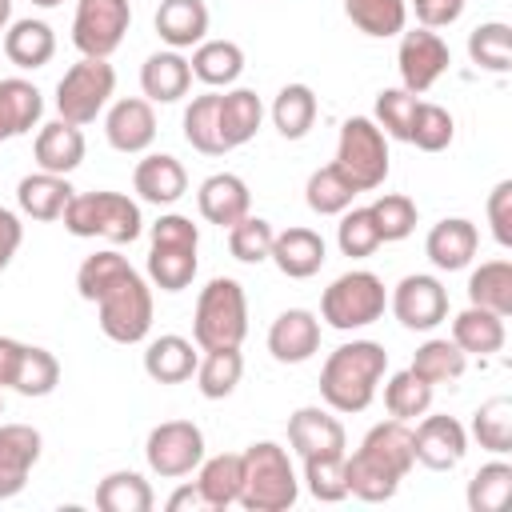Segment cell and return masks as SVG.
I'll list each match as a JSON object with an SVG mask.
<instances>
[{
	"mask_svg": "<svg viewBox=\"0 0 512 512\" xmlns=\"http://www.w3.org/2000/svg\"><path fill=\"white\" fill-rule=\"evenodd\" d=\"M244 480H240V508L244 512H288L300 500V476L284 444L256 440L240 452Z\"/></svg>",
	"mask_w": 512,
	"mask_h": 512,
	"instance_id": "obj_3",
	"label": "cell"
},
{
	"mask_svg": "<svg viewBox=\"0 0 512 512\" xmlns=\"http://www.w3.org/2000/svg\"><path fill=\"white\" fill-rule=\"evenodd\" d=\"M384 308H388V288L368 268H352V272L336 276L320 296V320L336 332H360V328L376 324L384 316Z\"/></svg>",
	"mask_w": 512,
	"mask_h": 512,
	"instance_id": "obj_7",
	"label": "cell"
},
{
	"mask_svg": "<svg viewBox=\"0 0 512 512\" xmlns=\"http://www.w3.org/2000/svg\"><path fill=\"white\" fill-rule=\"evenodd\" d=\"M388 308L408 332H432L448 320V288L432 272H408L388 292Z\"/></svg>",
	"mask_w": 512,
	"mask_h": 512,
	"instance_id": "obj_14",
	"label": "cell"
},
{
	"mask_svg": "<svg viewBox=\"0 0 512 512\" xmlns=\"http://www.w3.org/2000/svg\"><path fill=\"white\" fill-rule=\"evenodd\" d=\"M240 480H244V460L240 452H220V456H204L196 468V488L204 492L208 512H224L240 500Z\"/></svg>",
	"mask_w": 512,
	"mask_h": 512,
	"instance_id": "obj_33",
	"label": "cell"
},
{
	"mask_svg": "<svg viewBox=\"0 0 512 512\" xmlns=\"http://www.w3.org/2000/svg\"><path fill=\"white\" fill-rule=\"evenodd\" d=\"M304 488H308L320 504H340V500L348 496V480H344V452L304 456Z\"/></svg>",
	"mask_w": 512,
	"mask_h": 512,
	"instance_id": "obj_50",
	"label": "cell"
},
{
	"mask_svg": "<svg viewBox=\"0 0 512 512\" xmlns=\"http://www.w3.org/2000/svg\"><path fill=\"white\" fill-rule=\"evenodd\" d=\"M12 24V0H0V32Z\"/></svg>",
	"mask_w": 512,
	"mask_h": 512,
	"instance_id": "obj_60",
	"label": "cell"
},
{
	"mask_svg": "<svg viewBox=\"0 0 512 512\" xmlns=\"http://www.w3.org/2000/svg\"><path fill=\"white\" fill-rule=\"evenodd\" d=\"M72 192H76V188L68 184V176H56V172L36 168V172L20 176V184H16V208H20V216H28V220L52 224V220L64 216Z\"/></svg>",
	"mask_w": 512,
	"mask_h": 512,
	"instance_id": "obj_26",
	"label": "cell"
},
{
	"mask_svg": "<svg viewBox=\"0 0 512 512\" xmlns=\"http://www.w3.org/2000/svg\"><path fill=\"white\" fill-rule=\"evenodd\" d=\"M512 496V464L504 456L480 464L468 480V508L472 512H504Z\"/></svg>",
	"mask_w": 512,
	"mask_h": 512,
	"instance_id": "obj_47",
	"label": "cell"
},
{
	"mask_svg": "<svg viewBox=\"0 0 512 512\" xmlns=\"http://www.w3.org/2000/svg\"><path fill=\"white\" fill-rule=\"evenodd\" d=\"M104 136L124 156H144L156 144V108L144 96H120L104 112Z\"/></svg>",
	"mask_w": 512,
	"mask_h": 512,
	"instance_id": "obj_15",
	"label": "cell"
},
{
	"mask_svg": "<svg viewBox=\"0 0 512 512\" xmlns=\"http://www.w3.org/2000/svg\"><path fill=\"white\" fill-rule=\"evenodd\" d=\"M412 448H416V464L432 468V472H452L464 452H468V428L456 416H420V424L412 428Z\"/></svg>",
	"mask_w": 512,
	"mask_h": 512,
	"instance_id": "obj_16",
	"label": "cell"
},
{
	"mask_svg": "<svg viewBox=\"0 0 512 512\" xmlns=\"http://www.w3.org/2000/svg\"><path fill=\"white\" fill-rule=\"evenodd\" d=\"M452 64L448 40L436 28H404L400 32V48H396V72H400V88L424 96Z\"/></svg>",
	"mask_w": 512,
	"mask_h": 512,
	"instance_id": "obj_13",
	"label": "cell"
},
{
	"mask_svg": "<svg viewBox=\"0 0 512 512\" xmlns=\"http://www.w3.org/2000/svg\"><path fill=\"white\" fill-rule=\"evenodd\" d=\"M40 116H44L40 88L24 76H0V144L40 128Z\"/></svg>",
	"mask_w": 512,
	"mask_h": 512,
	"instance_id": "obj_27",
	"label": "cell"
},
{
	"mask_svg": "<svg viewBox=\"0 0 512 512\" xmlns=\"http://www.w3.org/2000/svg\"><path fill=\"white\" fill-rule=\"evenodd\" d=\"M344 16L364 36L388 40L408 28V0H344Z\"/></svg>",
	"mask_w": 512,
	"mask_h": 512,
	"instance_id": "obj_39",
	"label": "cell"
},
{
	"mask_svg": "<svg viewBox=\"0 0 512 512\" xmlns=\"http://www.w3.org/2000/svg\"><path fill=\"white\" fill-rule=\"evenodd\" d=\"M244 376V356L240 348H208L196 364V388L204 400H224L236 392Z\"/></svg>",
	"mask_w": 512,
	"mask_h": 512,
	"instance_id": "obj_41",
	"label": "cell"
},
{
	"mask_svg": "<svg viewBox=\"0 0 512 512\" xmlns=\"http://www.w3.org/2000/svg\"><path fill=\"white\" fill-rule=\"evenodd\" d=\"M416 104H420V96L408 92V88H380L376 92V116L372 120L380 124V132L388 140H404L408 144L412 120H416Z\"/></svg>",
	"mask_w": 512,
	"mask_h": 512,
	"instance_id": "obj_51",
	"label": "cell"
},
{
	"mask_svg": "<svg viewBox=\"0 0 512 512\" xmlns=\"http://www.w3.org/2000/svg\"><path fill=\"white\" fill-rule=\"evenodd\" d=\"M100 332L112 344H140L152 332V284L140 272H128L96 300Z\"/></svg>",
	"mask_w": 512,
	"mask_h": 512,
	"instance_id": "obj_10",
	"label": "cell"
},
{
	"mask_svg": "<svg viewBox=\"0 0 512 512\" xmlns=\"http://www.w3.org/2000/svg\"><path fill=\"white\" fill-rule=\"evenodd\" d=\"M268 260L280 268V276H288V280H308V276H316V272L324 268L328 244H324L320 232L296 224V228H284V232L272 236Z\"/></svg>",
	"mask_w": 512,
	"mask_h": 512,
	"instance_id": "obj_24",
	"label": "cell"
},
{
	"mask_svg": "<svg viewBox=\"0 0 512 512\" xmlns=\"http://www.w3.org/2000/svg\"><path fill=\"white\" fill-rule=\"evenodd\" d=\"M488 224H492V236L500 248H512V180H500L492 192H488Z\"/></svg>",
	"mask_w": 512,
	"mask_h": 512,
	"instance_id": "obj_55",
	"label": "cell"
},
{
	"mask_svg": "<svg viewBox=\"0 0 512 512\" xmlns=\"http://www.w3.org/2000/svg\"><path fill=\"white\" fill-rule=\"evenodd\" d=\"M200 228L180 216V212H164L152 232H148V284L160 292H184L196 280L200 268Z\"/></svg>",
	"mask_w": 512,
	"mask_h": 512,
	"instance_id": "obj_4",
	"label": "cell"
},
{
	"mask_svg": "<svg viewBox=\"0 0 512 512\" xmlns=\"http://www.w3.org/2000/svg\"><path fill=\"white\" fill-rule=\"evenodd\" d=\"M40 452H44V436L32 424H0V500L24 492Z\"/></svg>",
	"mask_w": 512,
	"mask_h": 512,
	"instance_id": "obj_17",
	"label": "cell"
},
{
	"mask_svg": "<svg viewBox=\"0 0 512 512\" xmlns=\"http://www.w3.org/2000/svg\"><path fill=\"white\" fill-rule=\"evenodd\" d=\"M268 352L276 364H304L320 352V316L308 308H284L268 328Z\"/></svg>",
	"mask_w": 512,
	"mask_h": 512,
	"instance_id": "obj_18",
	"label": "cell"
},
{
	"mask_svg": "<svg viewBox=\"0 0 512 512\" xmlns=\"http://www.w3.org/2000/svg\"><path fill=\"white\" fill-rule=\"evenodd\" d=\"M288 444L304 460V456H320V452H344L348 436H344V424L332 416V408L304 404L288 416Z\"/></svg>",
	"mask_w": 512,
	"mask_h": 512,
	"instance_id": "obj_20",
	"label": "cell"
},
{
	"mask_svg": "<svg viewBox=\"0 0 512 512\" xmlns=\"http://www.w3.org/2000/svg\"><path fill=\"white\" fill-rule=\"evenodd\" d=\"M416 448H412V428L408 420H380L364 432L360 448L348 456L344 452V480L348 496L364 504H384L400 492V480L412 472Z\"/></svg>",
	"mask_w": 512,
	"mask_h": 512,
	"instance_id": "obj_1",
	"label": "cell"
},
{
	"mask_svg": "<svg viewBox=\"0 0 512 512\" xmlns=\"http://www.w3.org/2000/svg\"><path fill=\"white\" fill-rule=\"evenodd\" d=\"M196 208H200V216L208 224L232 228L236 220H244L252 212V192H248L244 176H236V172H212L196 188Z\"/></svg>",
	"mask_w": 512,
	"mask_h": 512,
	"instance_id": "obj_21",
	"label": "cell"
},
{
	"mask_svg": "<svg viewBox=\"0 0 512 512\" xmlns=\"http://www.w3.org/2000/svg\"><path fill=\"white\" fill-rule=\"evenodd\" d=\"M152 504H156L152 484L132 468H116L96 484L100 512H152Z\"/></svg>",
	"mask_w": 512,
	"mask_h": 512,
	"instance_id": "obj_37",
	"label": "cell"
},
{
	"mask_svg": "<svg viewBox=\"0 0 512 512\" xmlns=\"http://www.w3.org/2000/svg\"><path fill=\"white\" fill-rule=\"evenodd\" d=\"M24 340H16V336H0V388H12V380H16V368H20V360H24Z\"/></svg>",
	"mask_w": 512,
	"mask_h": 512,
	"instance_id": "obj_58",
	"label": "cell"
},
{
	"mask_svg": "<svg viewBox=\"0 0 512 512\" xmlns=\"http://www.w3.org/2000/svg\"><path fill=\"white\" fill-rule=\"evenodd\" d=\"M356 196H360L356 184H352L336 164L316 168V172L308 176V184H304V204H308L316 216H340L344 208H352Z\"/></svg>",
	"mask_w": 512,
	"mask_h": 512,
	"instance_id": "obj_42",
	"label": "cell"
},
{
	"mask_svg": "<svg viewBox=\"0 0 512 512\" xmlns=\"http://www.w3.org/2000/svg\"><path fill=\"white\" fill-rule=\"evenodd\" d=\"M144 460L148 472L160 480H180L192 476L204 460V432L192 420H164L148 432L144 440Z\"/></svg>",
	"mask_w": 512,
	"mask_h": 512,
	"instance_id": "obj_11",
	"label": "cell"
},
{
	"mask_svg": "<svg viewBox=\"0 0 512 512\" xmlns=\"http://www.w3.org/2000/svg\"><path fill=\"white\" fill-rule=\"evenodd\" d=\"M152 24L164 48H176V52L196 48L200 40H208V4L204 0H160Z\"/></svg>",
	"mask_w": 512,
	"mask_h": 512,
	"instance_id": "obj_28",
	"label": "cell"
},
{
	"mask_svg": "<svg viewBox=\"0 0 512 512\" xmlns=\"http://www.w3.org/2000/svg\"><path fill=\"white\" fill-rule=\"evenodd\" d=\"M112 96H116V68L100 56H80L56 80V116L84 128L112 104Z\"/></svg>",
	"mask_w": 512,
	"mask_h": 512,
	"instance_id": "obj_9",
	"label": "cell"
},
{
	"mask_svg": "<svg viewBox=\"0 0 512 512\" xmlns=\"http://www.w3.org/2000/svg\"><path fill=\"white\" fill-rule=\"evenodd\" d=\"M248 336V296L244 284L232 276H212L192 312V344L200 352L208 348H240Z\"/></svg>",
	"mask_w": 512,
	"mask_h": 512,
	"instance_id": "obj_6",
	"label": "cell"
},
{
	"mask_svg": "<svg viewBox=\"0 0 512 512\" xmlns=\"http://www.w3.org/2000/svg\"><path fill=\"white\" fill-rule=\"evenodd\" d=\"M192 88V68L188 56L176 48H160L140 64V92L152 104H176Z\"/></svg>",
	"mask_w": 512,
	"mask_h": 512,
	"instance_id": "obj_25",
	"label": "cell"
},
{
	"mask_svg": "<svg viewBox=\"0 0 512 512\" xmlns=\"http://www.w3.org/2000/svg\"><path fill=\"white\" fill-rule=\"evenodd\" d=\"M372 220H376V232H380V244H396V240H408L416 232V200L404 196V192H384L368 204Z\"/></svg>",
	"mask_w": 512,
	"mask_h": 512,
	"instance_id": "obj_48",
	"label": "cell"
},
{
	"mask_svg": "<svg viewBox=\"0 0 512 512\" xmlns=\"http://www.w3.org/2000/svg\"><path fill=\"white\" fill-rule=\"evenodd\" d=\"M332 164L356 184V192H376L388 180V168H392L388 136L380 132V124L372 116H348L340 124Z\"/></svg>",
	"mask_w": 512,
	"mask_h": 512,
	"instance_id": "obj_8",
	"label": "cell"
},
{
	"mask_svg": "<svg viewBox=\"0 0 512 512\" xmlns=\"http://www.w3.org/2000/svg\"><path fill=\"white\" fill-rule=\"evenodd\" d=\"M388 372V352L376 340H348L328 352L320 368V400L332 412H364L376 400V388Z\"/></svg>",
	"mask_w": 512,
	"mask_h": 512,
	"instance_id": "obj_2",
	"label": "cell"
},
{
	"mask_svg": "<svg viewBox=\"0 0 512 512\" xmlns=\"http://www.w3.org/2000/svg\"><path fill=\"white\" fill-rule=\"evenodd\" d=\"M432 392L436 388L428 380H420L412 368H400V372H392L384 380V408L396 420H416V416H424L432 408Z\"/></svg>",
	"mask_w": 512,
	"mask_h": 512,
	"instance_id": "obj_46",
	"label": "cell"
},
{
	"mask_svg": "<svg viewBox=\"0 0 512 512\" xmlns=\"http://www.w3.org/2000/svg\"><path fill=\"white\" fill-rule=\"evenodd\" d=\"M132 28V4L128 0H76L72 16V44L80 56L108 60Z\"/></svg>",
	"mask_w": 512,
	"mask_h": 512,
	"instance_id": "obj_12",
	"label": "cell"
},
{
	"mask_svg": "<svg viewBox=\"0 0 512 512\" xmlns=\"http://www.w3.org/2000/svg\"><path fill=\"white\" fill-rule=\"evenodd\" d=\"M468 56H472L476 68L504 76V72L512 68V28H508L504 20L476 24V28L468 32Z\"/></svg>",
	"mask_w": 512,
	"mask_h": 512,
	"instance_id": "obj_45",
	"label": "cell"
},
{
	"mask_svg": "<svg viewBox=\"0 0 512 512\" xmlns=\"http://www.w3.org/2000/svg\"><path fill=\"white\" fill-rule=\"evenodd\" d=\"M316 112H320V104H316V92L308 88V84H284L276 96H272V108H268V116H272V128L284 136V140H304L308 132H312V124H316Z\"/></svg>",
	"mask_w": 512,
	"mask_h": 512,
	"instance_id": "obj_35",
	"label": "cell"
},
{
	"mask_svg": "<svg viewBox=\"0 0 512 512\" xmlns=\"http://www.w3.org/2000/svg\"><path fill=\"white\" fill-rule=\"evenodd\" d=\"M196 364H200V348L176 332H164L144 348V372L156 384H184L196 376Z\"/></svg>",
	"mask_w": 512,
	"mask_h": 512,
	"instance_id": "obj_29",
	"label": "cell"
},
{
	"mask_svg": "<svg viewBox=\"0 0 512 512\" xmlns=\"http://www.w3.org/2000/svg\"><path fill=\"white\" fill-rule=\"evenodd\" d=\"M128 272H136V268H132L128 256H120L116 248L92 252V256H84L80 268H76V292H80V300L96 304V300H100L112 284H120Z\"/></svg>",
	"mask_w": 512,
	"mask_h": 512,
	"instance_id": "obj_44",
	"label": "cell"
},
{
	"mask_svg": "<svg viewBox=\"0 0 512 512\" xmlns=\"http://www.w3.org/2000/svg\"><path fill=\"white\" fill-rule=\"evenodd\" d=\"M476 248H480V232L472 220L464 216H444L440 224L428 228L424 236V256L432 260V268L440 272H460L476 260Z\"/></svg>",
	"mask_w": 512,
	"mask_h": 512,
	"instance_id": "obj_22",
	"label": "cell"
},
{
	"mask_svg": "<svg viewBox=\"0 0 512 512\" xmlns=\"http://www.w3.org/2000/svg\"><path fill=\"white\" fill-rule=\"evenodd\" d=\"M32 4H36V8H60L64 0H32Z\"/></svg>",
	"mask_w": 512,
	"mask_h": 512,
	"instance_id": "obj_61",
	"label": "cell"
},
{
	"mask_svg": "<svg viewBox=\"0 0 512 512\" xmlns=\"http://www.w3.org/2000/svg\"><path fill=\"white\" fill-rule=\"evenodd\" d=\"M132 188L144 204H156V208H172L184 192H188V172L176 156L168 152H144L132 168Z\"/></svg>",
	"mask_w": 512,
	"mask_h": 512,
	"instance_id": "obj_19",
	"label": "cell"
},
{
	"mask_svg": "<svg viewBox=\"0 0 512 512\" xmlns=\"http://www.w3.org/2000/svg\"><path fill=\"white\" fill-rule=\"evenodd\" d=\"M468 0H408V8L416 12L420 28H448L460 20Z\"/></svg>",
	"mask_w": 512,
	"mask_h": 512,
	"instance_id": "obj_56",
	"label": "cell"
},
{
	"mask_svg": "<svg viewBox=\"0 0 512 512\" xmlns=\"http://www.w3.org/2000/svg\"><path fill=\"white\" fill-rule=\"evenodd\" d=\"M468 436L492 452V456H508L512 452V400L508 396H492L472 412V428Z\"/></svg>",
	"mask_w": 512,
	"mask_h": 512,
	"instance_id": "obj_43",
	"label": "cell"
},
{
	"mask_svg": "<svg viewBox=\"0 0 512 512\" xmlns=\"http://www.w3.org/2000/svg\"><path fill=\"white\" fill-rule=\"evenodd\" d=\"M184 140L200 156H224V140H220V92L216 88L192 96V104L184 108Z\"/></svg>",
	"mask_w": 512,
	"mask_h": 512,
	"instance_id": "obj_38",
	"label": "cell"
},
{
	"mask_svg": "<svg viewBox=\"0 0 512 512\" xmlns=\"http://www.w3.org/2000/svg\"><path fill=\"white\" fill-rule=\"evenodd\" d=\"M336 248L348 256V260H364V256H372L376 248H380V232H376V220H372V212H368V204L364 208H344L340 212V224H336Z\"/></svg>",
	"mask_w": 512,
	"mask_h": 512,
	"instance_id": "obj_52",
	"label": "cell"
},
{
	"mask_svg": "<svg viewBox=\"0 0 512 512\" xmlns=\"http://www.w3.org/2000/svg\"><path fill=\"white\" fill-rule=\"evenodd\" d=\"M188 68L204 88H232L244 72V48L236 40H200Z\"/></svg>",
	"mask_w": 512,
	"mask_h": 512,
	"instance_id": "obj_34",
	"label": "cell"
},
{
	"mask_svg": "<svg viewBox=\"0 0 512 512\" xmlns=\"http://www.w3.org/2000/svg\"><path fill=\"white\" fill-rule=\"evenodd\" d=\"M60 384V360L40 348V344H28L24 348V360L16 368V380H12V392L28 396V400H40V396H52Z\"/></svg>",
	"mask_w": 512,
	"mask_h": 512,
	"instance_id": "obj_49",
	"label": "cell"
},
{
	"mask_svg": "<svg viewBox=\"0 0 512 512\" xmlns=\"http://www.w3.org/2000/svg\"><path fill=\"white\" fill-rule=\"evenodd\" d=\"M468 304L488 308L496 316H512V260L496 256L468 272Z\"/></svg>",
	"mask_w": 512,
	"mask_h": 512,
	"instance_id": "obj_36",
	"label": "cell"
},
{
	"mask_svg": "<svg viewBox=\"0 0 512 512\" xmlns=\"http://www.w3.org/2000/svg\"><path fill=\"white\" fill-rule=\"evenodd\" d=\"M84 152H88V144H84V132L76 124H68V120L56 116V120H48V124L36 128V140H32L36 168L56 172V176H72L84 164Z\"/></svg>",
	"mask_w": 512,
	"mask_h": 512,
	"instance_id": "obj_23",
	"label": "cell"
},
{
	"mask_svg": "<svg viewBox=\"0 0 512 512\" xmlns=\"http://www.w3.org/2000/svg\"><path fill=\"white\" fill-rule=\"evenodd\" d=\"M272 236H276V228L264 220V216H244V220H236L232 228H228V252L240 260V264H264L268 260V252H272Z\"/></svg>",
	"mask_w": 512,
	"mask_h": 512,
	"instance_id": "obj_53",
	"label": "cell"
},
{
	"mask_svg": "<svg viewBox=\"0 0 512 512\" xmlns=\"http://www.w3.org/2000/svg\"><path fill=\"white\" fill-rule=\"evenodd\" d=\"M4 56L8 64H16L20 72H36L44 68L52 56H56V32L48 20H36V16H24V20H12L4 28Z\"/></svg>",
	"mask_w": 512,
	"mask_h": 512,
	"instance_id": "obj_30",
	"label": "cell"
},
{
	"mask_svg": "<svg viewBox=\"0 0 512 512\" xmlns=\"http://www.w3.org/2000/svg\"><path fill=\"white\" fill-rule=\"evenodd\" d=\"M164 508L168 512H208V504H204V492L196 488V480H188V484H180L168 500H164Z\"/></svg>",
	"mask_w": 512,
	"mask_h": 512,
	"instance_id": "obj_59",
	"label": "cell"
},
{
	"mask_svg": "<svg viewBox=\"0 0 512 512\" xmlns=\"http://www.w3.org/2000/svg\"><path fill=\"white\" fill-rule=\"evenodd\" d=\"M408 368H412L420 380H428V384L436 388V384L460 380L464 368H468V356L452 344V336H432V340H424V344L416 348V356H412Z\"/></svg>",
	"mask_w": 512,
	"mask_h": 512,
	"instance_id": "obj_40",
	"label": "cell"
},
{
	"mask_svg": "<svg viewBox=\"0 0 512 512\" xmlns=\"http://www.w3.org/2000/svg\"><path fill=\"white\" fill-rule=\"evenodd\" d=\"M20 244H24V224H20V216L0 204V272L16 260Z\"/></svg>",
	"mask_w": 512,
	"mask_h": 512,
	"instance_id": "obj_57",
	"label": "cell"
},
{
	"mask_svg": "<svg viewBox=\"0 0 512 512\" xmlns=\"http://www.w3.org/2000/svg\"><path fill=\"white\" fill-rule=\"evenodd\" d=\"M452 136H456V120H452V112L440 108V104L420 100V104H416V120H412V136H408V144H416L420 152H444V148L452 144Z\"/></svg>",
	"mask_w": 512,
	"mask_h": 512,
	"instance_id": "obj_54",
	"label": "cell"
},
{
	"mask_svg": "<svg viewBox=\"0 0 512 512\" xmlns=\"http://www.w3.org/2000/svg\"><path fill=\"white\" fill-rule=\"evenodd\" d=\"M0 416H4V388H0Z\"/></svg>",
	"mask_w": 512,
	"mask_h": 512,
	"instance_id": "obj_62",
	"label": "cell"
},
{
	"mask_svg": "<svg viewBox=\"0 0 512 512\" xmlns=\"http://www.w3.org/2000/svg\"><path fill=\"white\" fill-rule=\"evenodd\" d=\"M508 332H504V316L488 312V308H476L468 304L464 312L452 316V344L464 352V356H496L504 348Z\"/></svg>",
	"mask_w": 512,
	"mask_h": 512,
	"instance_id": "obj_32",
	"label": "cell"
},
{
	"mask_svg": "<svg viewBox=\"0 0 512 512\" xmlns=\"http://www.w3.org/2000/svg\"><path fill=\"white\" fill-rule=\"evenodd\" d=\"M264 124V100L252 92V88H224L220 92V140H224V152L248 144Z\"/></svg>",
	"mask_w": 512,
	"mask_h": 512,
	"instance_id": "obj_31",
	"label": "cell"
},
{
	"mask_svg": "<svg viewBox=\"0 0 512 512\" xmlns=\"http://www.w3.org/2000/svg\"><path fill=\"white\" fill-rule=\"evenodd\" d=\"M64 228L80 240H108V244H132L144 232V216L140 204L128 192H72L68 208H64Z\"/></svg>",
	"mask_w": 512,
	"mask_h": 512,
	"instance_id": "obj_5",
	"label": "cell"
}]
</instances>
